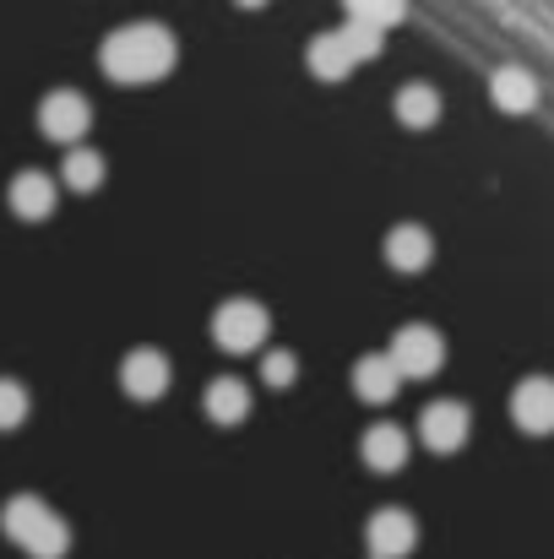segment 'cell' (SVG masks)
<instances>
[{"label":"cell","mask_w":554,"mask_h":559,"mask_svg":"<svg viewBox=\"0 0 554 559\" xmlns=\"http://www.w3.org/2000/svg\"><path fill=\"white\" fill-rule=\"evenodd\" d=\"M104 60V76L120 82V87H148V82H164L180 60V44L169 27L158 22H131V27H115L98 49Z\"/></svg>","instance_id":"6da1fadb"},{"label":"cell","mask_w":554,"mask_h":559,"mask_svg":"<svg viewBox=\"0 0 554 559\" xmlns=\"http://www.w3.org/2000/svg\"><path fill=\"white\" fill-rule=\"evenodd\" d=\"M267 332H272V321L256 299H228L212 310V343L223 354H256L267 343Z\"/></svg>","instance_id":"7a4b0ae2"},{"label":"cell","mask_w":554,"mask_h":559,"mask_svg":"<svg viewBox=\"0 0 554 559\" xmlns=\"http://www.w3.org/2000/svg\"><path fill=\"white\" fill-rule=\"evenodd\" d=\"M386 359H391V370L402 374V380H429V374L446 365V337L435 326H402L391 337Z\"/></svg>","instance_id":"3957f363"},{"label":"cell","mask_w":554,"mask_h":559,"mask_svg":"<svg viewBox=\"0 0 554 559\" xmlns=\"http://www.w3.org/2000/svg\"><path fill=\"white\" fill-rule=\"evenodd\" d=\"M87 126H93V104L82 98V93H71V87H55L44 104H38V131L49 136V142H82L87 136Z\"/></svg>","instance_id":"277c9868"},{"label":"cell","mask_w":554,"mask_h":559,"mask_svg":"<svg viewBox=\"0 0 554 559\" xmlns=\"http://www.w3.org/2000/svg\"><path fill=\"white\" fill-rule=\"evenodd\" d=\"M468 435H473V413H468L462 402H429V407L419 413V440H424L429 451H440V456L462 451Z\"/></svg>","instance_id":"5b68a950"},{"label":"cell","mask_w":554,"mask_h":559,"mask_svg":"<svg viewBox=\"0 0 554 559\" xmlns=\"http://www.w3.org/2000/svg\"><path fill=\"white\" fill-rule=\"evenodd\" d=\"M365 549H369V559H408L419 549V522L408 511H397V506L375 511L365 527Z\"/></svg>","instance_id":"8992f818"},{"label":"cell","mask_w":554,"mask_h":559,"mask_svg":"<svg viewBox=\"0 0 554 559\" xmlns=\"http://www.w3.org/2000/svg\"><path fill=\"white\" fill-rule=\"evenodd\" d=\"M169 359L158 354V348H137V354H126L120 359V385H126V396H137V402H158L164 391H169Z\"/></svg>","instance_id":"52a82bcc"},{"label":"cell","mask_w":554,"mask_h":559,"mask_svg":"<svg viewBox=\"0 0 554 559\" xmlns=\"http://www.w3.org/2000/svg\"><path fill=\"white\" fill-rule=\"evenodd\" d=\"M511 418L522 435H554V380L550 374H528L511 391Z\"/></svg>","instance_id":"ba28073f"},{"label":"cell","mask_w":554,"mask_h":559,"mask_svg":"<svg viewBox=\"0 0 554 559\" xmlns=\"http://www.w3.org/2000/svg\"><path fill=\"white\" fill-rule=\"evenodd\" d=\"M490 98H495V109H506V115H528V109H539V76L522 71V66H500V71L490 76Z\"/></svg>","instance_id":"9c48e42d"},{"label":"cell","mask_w":554,"mask_h":559,"mask_svg":"<svg viewBox=\"0 0 554 559\" xmlns=\"http://www.w3.org/2000/svg\"><path fill=\"white\" fill-rule=\"evenodd\" d=\"M386 261H391L397 272H424V266L435 261V239H429V228H419V223H397V228L386 234Z\"/></svg>","instance_id":"30bf717a"},{"label":"cell","mask_w":554,"mask_h":559,"mask_svg":"<svg viewBox=\"0 0 554 559\" xmlns=\"http://www.w3.org/2000/svg\"><path fill=\"white\" fill-rule=\"evenodd\" d=\"M201 413L212 424H245L250 418V385L234 380V374H217L207 391H201Z\"/></svg>","instance_id":"8fae6325"},{"label":"cell","mask_w":554,"mask_h":559,"mask_svg":"<svg viewBox=\"0 0 554 559\" xmlns=\"http://www.w3.org/2000/svg\"><path fill=\"white\" fill-rule=\"evenodd\" d=\"M11 212H16L22 223H44V217L55 212V180L38 175V169H22V175L11 180Z\"/></svg>","instance_id":"7c38bea8"},{"label":"cell","mask_w":554,"mask_h":559,"mask_svg":"<svg viewBox=\"0 0 554 559\" xmlns=\"http://www.w3.org/2000/svg\"><path fill=\"white\" fill-rule=\"evenodd\" d=\"M305 66H310V76H321V82H343V76L354 71V55H349L343 33L332 27V33H316V38H310Z\"/></svg>","instance_id":"4fadbf2b"},{"label":"cell","mask_w":554,"mask_h":559,"mask_svg":"<svg viewBox=\"0 0 554 559\" xmlns=\"http://www.w3.org/2000/svg\"><path fill=\"white\" fill-rule=\"evenodd\" d=\"M397 385H402V374L391 370V359H386V354H365V359L354 365V391H359V402H369V407L391 402V396H397Z\"/></svg>","instance_id":"5bb4252c"},{"label":"cell","mask_w":554,"mask_h":559,"mask_svg":"<svg viewBox=\"0 0 554 559\" xmlns=\"http://www.w3.org/2000/svg\"><path fill=\"white\" fill-rule=\"evenodd\" d=\"M365 467H375V473H397L402 462H408V435L397 429V424H375V429H365Z\"/></svg>","instance_id":"9a60e30c"},{"label":"cell","mask_w":554,"mask_h":559,"mask_svg":"<svg viewBox=\"0 0 554 559\" xmlns=\"http://www.w3.org/2000/svg\"><path fill=\"white\" fill-rule=\"evenodd\" d=\"M397 120H402L408 131H429V126L440 120V93H435L429 82H408V87L397 93Z\"/></svg>","instance_id":"2e32d148"},{"label":"cell","mask_w":554,"mask_h":559,"mask_svg":"<svg viewBox=\"0 0 554 559\" xmlns=\"http://www.w3.org/2000/svg\"><path fill=\"white\" fill-rule=\"evenodd\" d=\"M44 516H49V506H44L38 495H16V500H5V511H0V533H5L11 544H27Z\"/></svg>","instance_id":"e0dca14e"},{"label":"cell","mask_w":554,"mask_h":559,"mask_svg":"<svg viewBox=\"0 0 554 559\" xmlns=\"http://www.w3.org/2000/svg\"><path fill=\"white\" fill-rule=\"evenodd\" d=\"M60 180H66L71 190H82V195H87V190L104 186V158H98L93 147H71V153H66V169H60Z\"/></svg>","instance_id":"ac0fdd59"},{"label":"cell","mask_w":554,"mask_h":559,"mask_svg":"<svg viewBox=\"0 0 554 559\" xmlns=\"http://www.w3.org/2000/svg\"><path fill=\"white\" fill-rule=\"evenodd\" d=\"M343 5H349V22H365L375 33H386L408 16V0H343Z\"/></svg>","instance_id":"d6986e66"},{"label":"cell","mask_w":554,"mask_h":559,"mask_svg":"<svg viewBox=\"0 0 554 559\" xmlns=\"http://www.w3.org/2000/svg\"><path fill=\"white\" fill-rule=\"evenodd\" d=\"M22 549H27L33 559H66V549H71V527H66V522L49 511V516L38 522V533H33Z\"/></svg>","instance_id":"ffe728a7"},{"label":"cell","mask_w":554,"mask_h":559,"mask_svg":"<svg viewBox=\"0 0 554 559\" xmlns=\"http://www.w3.org/2000/svg\"><path fill=\"white\" fill-rule=\"evenodd\" d=\"M338 33H343V44H349L354 66H359V60H375V55H380V44H386V33H375V27H365V22H343Z\"/></svg>","instance_id":"44dd1931"},{"label":"cell","mask_w":554,"mask_h":559,"mask_svg":"<svg viewBox=\"0 0 554 559\" xmlns=\"http://www.w3.org/2000/svg\"><path fill=\"white\" fill-rule=\"evenodd\" d=\"M294 374H299V359H294L288 348H272V354L261 359V380H267V385H278V391H283V385H294Z\"/></svg>","instance_id":"7402d4cb"},{"label":"cell","mask_w":554,"mask_h":559,"mask_svg":"<svg viewBox=\"0 0 554 559\" xmlns=\"http://www.w3.org/2000/svg\"><path fill=\"white\" fill-rule=\"evenodd\" d=\"M27 418V391L16 380H0V429H16Z\"/></svg>","instance_id":"603a6c76"},{"label":"cell","mask_w":554,"mask_h":559,"mask_svg":"<svg viewBox=\"0 0 554 559\" xmlns=\"http://www.w3.org/2000/svg\"><path fill=\"white\" fill-rule=\"evenodd\" d=\"M239 11H267V0H234Z\"/></svg>","instance_id":"cb8c5ba5"}]
</instances>
